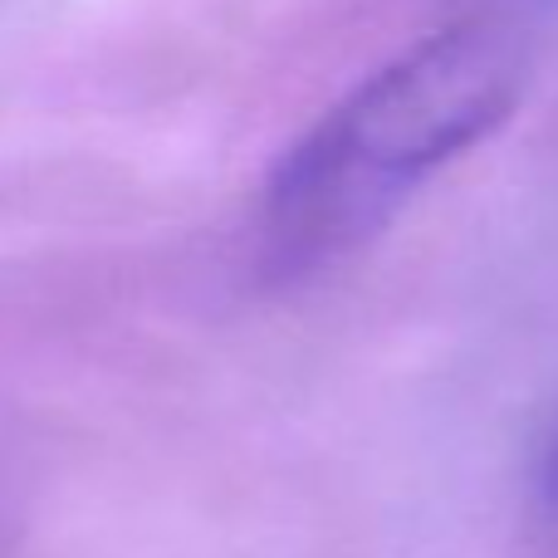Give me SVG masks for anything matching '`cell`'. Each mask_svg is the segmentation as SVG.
<instances>
[{"mask_svg":"<svg viewBox=\"0 0 558 558\" xmlns=\"http://www.w3.org/2000/svg\"><path fill=\"white\" fill-rule=\"evenodd\" d=\"M530 88V35L485 10L441 25L294 137L255 211V255L308 279L373 245L441 167L481 147Z\"/></svg>","mask_w":558,"mask_h":558,"instance_id":"1","label":"cell"},{"mask_svg":"<svg viewBox=\"0 0 558 558\" xmlns=\"http://www.w3.org/2000/svg\"><path fill=\"white\" fill-rule=\"evenodd\" d=\"M539 490L544 500L558 510V432L549 436V446H544V465H539Z\"/></svg>","mask_w":558,"mask_h":558,"instance_id":"2","label":"cell"}]
</instances>
